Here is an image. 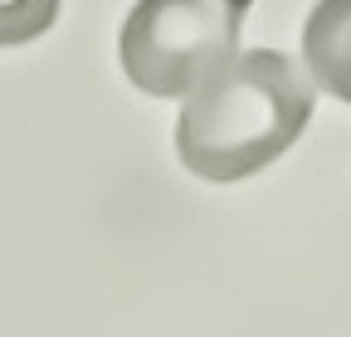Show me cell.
I'll return each instance as SVG.
<instances>
[{
	"instance_id": "1",
	"label": "cell",
	"mask_w": 351,
	"mask_h": 337,
	"mask_svg": "<svg viewBox=\"0 0 351 337\" xmlns=\"http://www.w3.org/2000/svg\"><path fill=\"white\" fill-rule=\"evenodd\" d=\"M313 73L278 49H254L219 64L176 122V156L200 181L230 186L278 161L313 122Z\"/></svg>"
},
{
	"instance_id": "2",
	"label": "cell",
	"mask_w": 351,
	"mask_h": 337,
	"mask_svg": "<svg viewBox=\"0 0 351 337\" xmlns=\"http://www.w3.org/2000/svg\"><path fill=\"white\" fill-rule=\"evenodd\" d=\"M254 0H137L117 54L152 98H186L239 54V25Z\"/></svg>"
},
{
	"instance_id": "3",
	"label": "cell",
	"mask_w": 351,
	"mask_h": 337,
	"mask_svg": "<svg viewBox=\"0 0 351 337\" xmlns=\"http://www.w3.org/2000/svg\"><path fill=\"white\" fill-rule=\"evenodd\" d=\"M302 64L317 89L351 103V0H317L302 25Z\"/></svg>"
},
{
	"instance_id": "4",
	"label": "cell",
	"mask_w": 351,
	"mask_h": 337,
	"mask_svg": "<svg viewBox=\"0 0 351 337\" xmlns=\"http://www.w3.org/2000/svg\"><path fill=\"white\" fill-rule=\"evenodd\" d=\"M59 5L64 0H0V49H15V45L39 39L59 20Z\"/></svg>"
}]
</instances>
